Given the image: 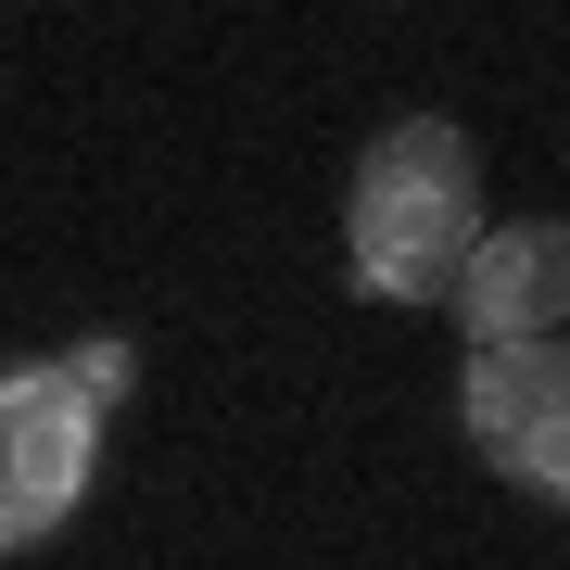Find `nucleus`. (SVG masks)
Masks as SVG:
<instances>
[{"mask_svg": "<svg viewBox=\"0 0 570 570\" xmlns=\"http://www.w3.org/2000/svg\"><path fill=\"white\" fill-rule=\"evenodd\" d=\"M469 242H482V165L444 115H393L381 140L355 153L343 190V266L367 305H444Z\"/></svg>", "mask_w": 570, "mask_h": 570, "instance_id": "f257e3e1", "label": "nucleus"}, {"mask_svg": "<svg viewBox=\"0 0 570 570\" xmlns=\"http://www.w3.org/2000/svg\"><path fill=\"white\" fill-rule=\"evenodd\" d=\"M444 305L469 317V355H494V343H558V317H570V228H558V216L482 228Z\"/></svg>", "mask_w": 570, "mask_h": 570, "instance_id": "20e7f679", "label": "nucleus"}, {"mask_svg": "<svg viewBox=\"0 0 570 570\" xmlns=\"http://www.w3.org/2000/svg\"><path fill=\"white\" fill-rule=\"evenodd\" d=\"M51 367H63V381H77V393H89V406H115V393H127V381H140V355H127V343H115V330H102V343H77V355H51Z\"/></svg>", "mask_w": 570, "mask_h": 570, "instance_id": "39448f33", "label": "nucleus"}, {"mask_svg": "<svg viewBox=\"0 0 570 570\" xmlns=\"http://www.w3.org/2000/svg\"><path fill=\"white\" fill-rule=\"evenodd\" d=\"M456 419H469V444L508 469V482H532L546 508L570 494V355H558V343H494V355H469Z\"/></svg>", "mask_w": 570, "mask_h": 570, "instance_id": "7ed1b4c3", "label": "nucleus"}, {"mask_svg": "<svg viewBox=\"0 0 570 570\" xmlns=\"http://www.w3.org/2000/svg\"><path fill=\"white\" fill-rule=\"evenodd\" d=\"M89 469H102V406H89L51 355L0 367V558L51 546V532L89 508Z\"/></svg>", "mask_w": 570, "mask_h": 570, "instance_id": "f03ea898", "label": "nucleus"}]
</instances>
